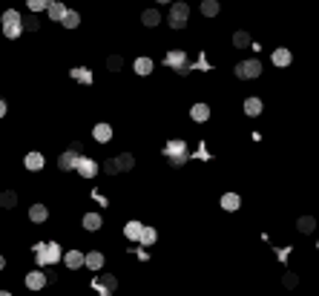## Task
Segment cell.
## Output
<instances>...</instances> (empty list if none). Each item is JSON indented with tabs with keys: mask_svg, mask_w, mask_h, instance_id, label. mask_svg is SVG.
Instances as JSON below:
<instances>
[{
	"mask_svg": "<svg viewBox=\"0 0 319 296\" xmlns=\"http://www.w3.org/2000/svg\"><path fill=\"white\" fill-rule=\"evenodd\" d=\"M35 259H37V265H55V262H61L63 259L61 244H55V242L37 244V247H35Z\"/></svg>",
	"mask_w": 319,
	"mask_h": 296,
	"instance_id": "1",
	"label": "cell"
},
{
	"mask_svg": "<svg viewBox=\"0 0 319 296\" xmlns=\"http://www.w3.org/2000/svg\"><path fill=\"white\" fill-rule=\"evenodd\" d=\"M23 32V18H20L15 9H6L3 12V35L6 37H18Z\"/></svg>",
	"mask_w": 319,
	"mask_h": 296,
	"instance_id": "2",
	"label": "cell"
},
{
	"mask_svg": "<svg viewBox=\"0 0 319 296\" xmlns=\"http://www.w3.org/2000/svg\"><path fill=\"white\" fill-rule=\"evenodd\" d=\"M164 153H167L170 164H184L187 161V144L181 141V138H178V141H167Z\"/></svg>",
	"mask_w": 319,
	"mask_h": 296,
	"instance_id": "3",
	"label": "cell"
},
{
	"mask_svg": "<svg viewBox=\"0 0 319 296\" xmlns=\"http://www.w3.org/2000/svg\"><path fill=\"white\" fill-rule=\"evenodd\" d=\"M187 15H190V9H187V3H176V6L170 9V23H173V29H181V26H187Z\"/></svg>",
	"mask_w": 319,
	"mask_h": 296,
	"instance_id": "4",
	"label": "cell"
},
{
	"mask_svg": "<svg viewBox=\"0 0 319 296\" xmlns=\"http://www.w3.org/2000/svg\"><path fill=\"white\" fill-rule=\"evenodd\" d=\"M92 287L98 290V296H101V293H112V290L118 287V279L109 276V273H104V276H98L95 282H92Z\"/></svg>",
	"mask_w": 319,
	"mask_h": 296,
	"instance_id": "5",
	"label": "cell"
},
{
	"mask_svg": "<svg viewBox=\"0 0 319 296\" xmlns=\"http://www.w3.org/2000/svg\"><path fill=\"white\" fill-rule=\"evenodd\" d=\"M236 75H239V78H259V75H262V63L259 61H245V63L236 66Z\"/></svg>",
	"mask_w": 319,
	"mask_h": 296,
	"instance_id": "6",
	"label": "cell"
},
{
	"mask_svg": "<svg viewBox=\"0 0 319 296\" xmlns=\"http://www.w3.org/2000/svg\"><path fill=\"white\" fill-rule=\"evenodd\" d=\"M78 161H81L78 150H66V153L58 158V167H61V170H78Z\"/></svg>",
	"mask_w": 319,
	"mask_h": 296,
	"instance_id": "7",
	"label": "cell"
},
{
	"mask_svg": "<svg viewBox=\"0 0 319 296\" xmlns=\"http://www.w3.org/2000/svg\"><path fill=\"white\" fill-rule=\"evenodd\" d=\"M78 173L84 176V179H92L98 173V164L92 161V158H87V155H81V161H78Z\"/></svg>",
	"mask_w": 319,
	"mask_h": 296,
	"instance_id": "8",
	"label": "cell"
},
{
	"mask_svg": "<svg viewBox=\"0 0 319 296\" xmlns=\"http://www.w3.org/2000/svg\"><path fill=\"white\" fill-rule=\"evenodd\" d=\"M167 63L173 66V69H178V72L190 69V66H184V63H187V55L184 52H167Z\"/></svg>",
	"mask_w": 319,
	"mask_h": 296,
	"instance_id": "9",
	"label": "cell"
},
{
	"mask_svg": "<svg viewBox=\"0 0 319 296\" xmlns=\"http://www.w3.org/2000/svg\"><path fill=\"white\" fill-rule=\"evenodd\" d=\"M63 262H66V268H81V265H87V253H81V250H69L66 256H63Z\"/></svg>",
	"mask_w": 319,
	"mask_h": 296,
	"instance_id": "10",
	"label": "cell"
},
{
	"mask_svg": "<svg viewBox=\"0 0 319 296\" xmlns=\"http://www.w3.org/2000/svg\"><path fill=\"white\" fill-rule=\"evenodd\" d=\"M46 282H49V279H46L41 270H35V273H29V276H26V287H29V290H41Z\"/></svg>",
	"mask_w": 319,
	"mask_h": 296,
	"instance_id": "11",
	"label": "cell"
},
{
	"mask_svg": "<svg viewBox=\"0 0 319 296\" xmlns=\"http://www.w3.org/2000/svg\"><path fill=\"white\" fill-rule=\"evenodd\" d=\"M92 135H95V141L106 144L109 138H112V126H109V124H98L95 130H92Z\"/></svg>",
	"mask_w": 319,
	"mask_h": 296,
	"instance_id": "12",
	"label": "cell"
},
{
	"mask_svg": "<svg viewBox=\"0 0 319 296\" xmlns=\"http://www.w3.org/2000/svg\"><path fill=\"white\" fill-rule=\"evenodd\" d=\"M239 204H242V198L236 196V193H224V196H222V207L227 210V213H233V210H239Z\"/></svg>",
	"mask_w": 319,
	"mask_h": 296,
	"instance_id": "13",
	"label": "cell"
},
{
	"mask_svg": "<svg viewBox=\"0 0 319 296\" xmlns=\"http://www.w3.org/2000/svg\"><path fill=\"white\" fill-rule=\"evenodd\" d=\"M29 219L41 225V222H46V219H49V210H46L44 204H32V210H29Z\"/></svg>",
	"mask_w": 319,
	"mask_h": 296,
	"instance_id": "14",
	"label": "cell"
},
{
	"mask_svg": "<svg viewBox=\"0 0 319 296\" xmlns=\"http://www.w3.org/2000/svg\"><path fill=\"white\" fill-rule=\"evenodd\" d=\"M87 268L89 270H101L104 268V253H98V250L87 253Z\"/></svg>",
	"mask_w": 319,
	"mask_h": 296,
	"instance_id": "15",
	"label": "cell"
},
{
	"mask_svg": "<svg viewBox=\"0 0 319 296\" xmlns=\"http://www.w3.org/2000/svg\"><path fill=\"white\" fill-rule=\"evenodd\" d=\"M112 161H115L118 173H121V170H133L135 158H133V155H130V153H121V155H118V158H112Z\"/></svg>",
	"mask_w": 319,
	"mask_h": 296,
	"instance_id": "16",
	"label": "cell"
},
{
	"mask_svg": "<svg viewBox=\"0 0 319 296\" xmlns=\"http://www.w3.org/2000/svg\"><path fill=\"white\" fill-rule=\"evenodd\" d=\"M23 164H26V170H41V167H44V155L41 153H29L26 158H23Z\"/></svg>",
	"mask_w": 319,
	"mask_h": 296,
	"instance_id": "17",
	"label": "cell"
},
{
	"mask_svg": "<svg viewBox=\"0 0 319 296\" xmlns=\"http://www.w3.org/2000/svg\"><path fill=\"white\" fill-rule=\"evenodd\" d=\"M124 233H127V239H138V242H141L144 225H141V222H130V225L124 227Z\"/></svg>",
	"mask_w": 319,
	"mask_h": 296,
	"instance_id": "18",
	"label": "cell"
},
{
	"mask_svg": "<svg viewBox=\"0 0 319 296\" xmlns=\"http://www.w3.org/2000/svg\"><path fill=\"white\" fill-rule=\"evenodd\" d=\"M190 115H193V121H207V118H210V107H207V104H195V107L190 109Z\"/></svg>",
	"mask_w": 319,
	"mask_h": 296,
	"instance_id": "19",
	"label": "cell"
},
{
	"mask_svg": "<svg viewBox=\"0 0 319 296\" xmlns=\"http://www.w3.org/2000/svg\"><path fill=\"white\" fill-rule=\"evenodd\" d=\"M66 12H69V9H63V3H58V0H55L52 6H49V18H52V20H58V23H63Z\"/></svg>",
	"mask_w": 319,
	"mask_h": 296,
	"instance_id": "20",
	"label": "cell"
},
{
	"mask_svg": "<svg viewBox=\"0 0 319 296\" xmlns=\"http://www.w3.org/2000/svg\"><path fill=\"white\" fill-rule=\"evenodd\" d=\"M133 66H135V72H138V75H150V72H152V61H150V58H138Z\"/></svg>",
	"mask_w": 319,
	"mask_h": 296,
	"instance_id": "21",
	"label": "cell"
},
{
	"mask_svg": "<svg viewBox=\"0 0 319 296\" xmlns=\"http://www.w3.org/2000/svg\"><path fill=\"white\" fill-rule=\"evenodd\" d=\"M141 20H144V26H158V20H161V15L155 9H147L141 15Z\"/></svg>",
	"mask_w": 319,
	"mask_h": 296,
	"instance_id": "22",
	"label": "cell"
},
{
	"mask_svg": "<svg viewBox=\"0 0 319 296\" xmlns=\"http://www.w3.org/2000/svg\"><path fill=\"white\" fill-rule=\"evenodd\" d=\"M273 63L276 66H288V63H291V52H288V49H276L273 52Z\"/></svg>",
	"mask_w": 319,
	"mask_h": 296,
	"instance_id": "23",
	"label": "cell"
},
{
	"mask_svg": "<svg viewBox=\"0 0 319 296\" xmlns=\"http://www.w3.org/2000/svg\"><path fill=\"white\" fill-rule=\"evenodd\" d=\"M245 112H248V115H259V112H262V101L259 98H248L245 101Z\"/></svg>",
	"mask_w": 319,
	"mask_h": 296,
	"instance_id": "24",
	"label": "cell"
},
{
	"mask_svg": "<svg viewBox=\"0 0 319 296\" xmlns=\"http://www.w3.org/2000/svg\"><path fill=\"white\" fill-rule=\"evenodd\" d=\"M84 227H87V230H98V227H101V216L98 213H87L84 216Z\"/></svg>",
	"mask_w": 319,
	"mask_h": 296,
	"instance_id": "25",
	"label": "cell"
},
{
	"mask_svg": "<svg viewBox=\"0 0 319 296\" xmlns=\"http://www.w3.org/2000/svg\"><path fill=\"white\" fill-rule=\"evenodd\" d=\"M72 78H75V81H81V83H92V72L89 69H72Z\"/></svg>",
	"mask_w": 319,
	"mask_h": 296,
	"instance_id": "26",
	"label": "cell"
},
{
	"mask_svg": "<svg viewBox=\"0 0 319 296\" xmlns=\"http://www.w3.org/2000/svg\"><path fill=\"white\" fill-rule=\"evenodd\" d=\"M202 15H207V18L219 15V3H216V0H204L202 3Z\"/></svg>",
	"mask_w": 319,
	"mask_h": 296,
	"instance_id": "27",
	"label": "cell"
},
{
	"mask_svg": "<svg viewBox=\"0 0 319 296\" xmlns=\"http://www.w3.org/2000/svg\"><path fill=\"white\" fill-rule=\"evenodd\" d=\"M313 227H316V219H310V216H302L299 219V230L302 233H313Z\"/></svg>",
	"mask_w": 319,
	"mask_h": 296,
	"instance_id": "28",
	"label": "cell"
},
{
	"mask_svg": "<svg viewBox=\"0 0 319 296\" xmlns=\"http://www.w3.org/2000/svg\"><path fill=\"white\" fill-rule=\"evenodd\" d=\"M52 3H55V0H29V9H32V12H49V6H52Z\"/></svg>",
	"mask_w": 319,
	"mask_h": 296,
	"instance_id": "29",
	"label": "cell"
},
{
	"mask_svg": "<svg viewBox=\"0 0 319 296\" xmlns=\"http://www.w3.org/2000/svg\"><path fill=\"white\" fill-rule=\"evenodd\" d=\"M0 204H3V207H15V204H18V193H12V190H6V193L0 196Z\"/></svg>",
	"mask_w": 319,
	"mask_h": 296,
	"instance_id": "30",
	"label": "cell"
},
{
	"mask_svg": "<svg viewBox=\"0 0 319 296\" xmlns=\"http://www.w3.org/2000/svg\"><path fill=\"white\" fill-rule=\"evenodd\" d=\"M78 23H81L78 12H66V18H63V26H66V29H75Z\"/></svg>",
	"mask_w": 319,
	"mask_h": 296,
	"instance_id": "31",
	"label": "cell"
},
{
	"mask_svg": "<svg viewBox=\"0 0 319 296\" xmlns=\"http://www.w3.org/2000/svg\"><path fill=\"white\" fill-rule=\"evenodd\" d=\"M155 242V227H144L141 233V244H152Z\"/></svg>",
	"mask_w": 319,
	"mask_h": 296,
	"instance_id": "32",
	"label": "cell"
},
{
	"mask_svg": "<svg viewBox=\"0 0 319 296\" xmlns=\"http://www.w3.org/2000/svg\"><path fill=\"white\" fill-rule=\"evenodd\" d=\"M233 44H236V46H248L250 44V35H248V32H236V35H233Z\"/></svg>",
	"mask_w": 319,
	"mask_h": 296,
	"instance_id": "33",
	"label": "cell"
},
{
	"mask_svg": "<svg viewBox=\"0 0 319 296\" xmlns=\"http://www.w3.org/2000/svg\"><path fill=\"white\" fill-rule=\"evenodd\" d=\"M282 282H285V287H296L299 285V276H296V273H285Z\"/></svg>",
	"mask_w": 319,
	"mask_h": 296,
	"instance_id": "34",
	"label": "cell"
},
{
	"mask_svg": "<svg viewBox=\"0 0 319 296\" xmlns=\"http://www.w3.org/2000/svg\"><path fill=\"white\" fill-rule=\"evenodd\" d=\"M109 69H112V72L121 69V58H118V55H112V58H109Z\"/></svg>",
	"mask_w": 319,
	"mask_h": 296,
	"instance_id": "35",
	"label": "cell"
},
{
	"mask_svg": "<svg viewBox=\"0 0 319 296\" xmlns=\"http://www.w3.org/2000/svg\"><path fill=\"white\" fill-rule=\"evenodd\" d=\"M104 173H106V176H112V173H118L115 161H106V164H104Z\"/></svg>",
	"mask_w": 319,
	"mask_h": 296,
	"instance_id": "36",
	"label": "cell"
},
{
	"mask_svg": "<svg viewBox=\"0 0 319 296\" xmlns=\"http://www.w3.org/2000/svg\"><path fill=\"white\" fill-rule=\"evenodd\" d=\"M6 115V101H0V118Z\"/></svg>",
	"mask_w": 319,
	"mask_h": 296,
	"instance_id": "37",
	"label": "cell"
},
{
	"mask_svg": "<svg viewBox=\"0 0 319 296\" xmlns=\"http://www.w3.org/2000/svg\"><path fill=\"white\" fill-rule=\"evenodd\" d=\"M3 268H6V259H3V256H0V270H3Z\"/></svg>",
	"mask_w": 319,
	"mask_h": 296,
	"instance_id": "38",
	"label": "cell"
},
{
	"mask_svg": "<svg viewBox=\"0 0 319 296\" xmlns=\"http://www.w3.org/2000/svg\"><path fill=\"white\" fill-rule=\"evenodd\" d=\"M0 296H12V293H9V290H0Z\"/></svg>",
	"mask_w": 319,
	"mask_h": 296,
	"instance_id": "39",
	"label": "cell"
},
{
	"mask_svg": "<svg viewBox=\"0 0 319 296\" xmlns=\"http://www.w3.org/2000/svg\"><path fill=\"white\" fill-rule=\"evenodd\" d=\"M158 3H170V0H158Z\"/></svg>",
	"mask_w": 319,
	"mask_h": 296,
	"instance_id": "40",
	"label": "cell"
},
{
	"mask_svg": "<svg viewBox=\"0 0 319 296\" xmlns=\"http://www.w3.org/2000/svg\"><path fill=\"white\" fill-rule=\"evenodd\" d=\"M101 296H112V293H101Z\"/></svg>",
	"mask_w": 319,
	"mask_h": 296,
	"instance_id": "41",
	"label": "cell"
}]
</instances>
